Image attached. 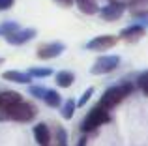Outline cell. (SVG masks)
<instances>
[{
  "label": "cell",
  "instance_id": "obj_19",
  "mask_svg": "<svg viewBox=\"0 0 148 146\" xmlns=\"http://www.w3.org/2000/svg\"><path fill=\"white\" fill-rule=\"evenodd\" d=\"M26 73H28L30 77H40V79H45V77H51L53 70H51V68H30Z\"/></svg>",
  "mask_w": 148,
  "mask_h": 146
},
{
  "label": "cell",
  "instance_id": "obj_2",
  "mask_svg": "<svg viewBox=\"0 0 148 146\" xmlns=\"http://www.w3.org/2000/svg\"><path fill=\"white\" fill-rule=\"evenodd\" d=\"M133 92V84L131 83H124V84H116V86H111L105 90V94L101 96L99 105L103 107L105 111H112L114 107H118L127 96Z\"/></svg>",
  "mask_w": 148,
  "mask_h": 146
},
{
  "label": "cell",
  "instance_id": "obj_29",
  "mask_svg": "<svg viewBox=\"0 0 148 146\" xmlns=\"http://www.w3.org/2000/svg\"><path fill=\"white\" fill-rule=\"evenodd\" d=\"M49 146H51V144H49Z\"/></svg>",
  "mask_w": 148,
  "mask_h": 146
},
{
  "label": "cell",
  "instance_id": "obj_26",
  "mask_svg": "<svg viewBox=\"0 0 148 146\" xmlns=\"http://www.w3.org/2000/svg\"><path fill=\"white\" fill-rule=\"evenodd\" d=\"M111 2H122V4H126V6H127V2H130V0H111Z\"/></svg>",
  "mask_w": 148,
  "mask_h": 146
},
{
  "label": "cell",
  "instance_id": "obj_5",
  "mask_svg": "<svg viewBox=\"0 0 148 146\" xmlns=\"http://www.w3.org/2000/svg\"><path fill=\"white\" fill-rule=\"evenodd\" d=\"M120 66V56H99L98 60H96V64L92 66V73L94 75H101V73H109L112 70H116V68Z\"/></svg>",
  "mask_w": 148,
  "mask_h": 146
},
{
  "label": "cell",
  "instance_id": "obj_3",
  "mask_svg": "<svg viewBox=\"0 0 148 146\" xmlns=\"http://www.w3.org/2000/svg\"><path fill=\"white\" fill-rule=\"evenodd\" d=\"M109 120H111L109 111H105L101 105H98V107H94V109L84 116L83 122H81V131H83L84 135H86V133H92V131H96L98 128H101L103 124H107Z\"/></svg>",
  "mask_w": 148,
  "mask_h": 146
},
{
  "label": "cell",
  "instance_id": "obj_11",
  "mask_svg": "<svg viewBox=\"0 0 148 146\" xmlns=\"http://www.w3.org/2000/svg\"><path fill=\"white\" fill-rule=\"evenodd\" d=\"M23 99V96L19 94V92H0V111H6L10 109L11 105H15V103H19Z\"/></svg>",
  "mask_w": 148,
  "mask_h": 146
},
{
  "label": "cell",
  "instance_id": "obj_10",
  "mask_svg": "<svg viewBox=\"0 0 148 146\" xmlns=\"http://www.w3.org/2000/svg\"><path fill=\"white\" fill-rule=\"evenodd\" d=\"M34 139H36V143L40 146H49L51 141H53V133H51L49 126L43 124V122L34 126Z\"/></svg>",
  "mask_w": 148,
  "mask_h": 146
},
{
  "label": "cell",
  "instance_id": "obj_25",
  "mask_svg": "<svg viewBox=\"0 0 148 146\" xmlns=\"http://www.w3.org/2000/svg\"><path fill=\"white\" fill-rule=\"evenodd\" d=\"M77 146H86V135H83L79 139V143H77Z\"/></svg>",
  "mask_w": 148,
  "mask_h": 146
},
{
  "label": "cell",
  "instance_id": "obj_20",
  "mask_svg": "<svg viewBox=\"0 0 148 146\" xmlns=\"http://www.w3.org/2000/svg\"><path fill=\"white\" fill-rule=\"evenodd\" d=\"M137 86L143 90V94H145V96H148V71H145V73H141V75H139Z\"/></svg>",
  "mask_w": 148,
  "mask_h": 146
},
{
  "label": "cell",
  "instance_id": "obj_28",
  "mask_svg": "<svg viewBox=\"0 0 148 146\" xmlns=\"http://www.w3.org/2000/svg\"><path fill=\"white\" fill-rule=\"evenodd\" d=\"M62 146H68V144H62Z\"/></svg>",
  "mask_w": 148,
  "mask_h": 146
},
{
  "label": "cell",
  "instance_id": "obj_4",
  "mask_svg": "<svg viewBox=\"0 0 148 146\" xmlns=\"http://www.w3.org/2000/svg\"><path fill=\"white\" fill-rule=\"evenodd\" d=\"M116 41H118V38H116V36L105 34V36H98V38H94V40H90L86 45H84V47H86L88 51L103 53V51H107V49H112V47H114Z\"/></svg>",
  "mask_w": 148,
  "mask_h": 146
},
{
  "label": "cell",
  "instance_id": "obj_12",
  "mask_svg": "<svg viewBox=\"0 0 148 146\" xmlns=\"http://www.w3.org/2000/svg\"><path fill=\"white\" fill-rule=\"evenodd\" d=\"M2 79L11 81V83H19V84H28L32 81V77L26 71H17V70H10L6 73H2Z\"/></svg>",
  "mask_w": 148,
  "mask_h": 146
},
{
  "label": "cell",
  "instance_id": "obj_7",
  "mask_svg": "<svg viewBox=\"0 0 148 146\" xmlns=\"http://www.w3.org/2000/svg\"><path fill=\"white\" fill-rule=\"evenodd\" d=\"M66 51V45L60 43V41H53V43H43L41 47H38V58H43V60H49V58H56L58 55Z\"/></svg>",
  "mask_w": 148,
  "mask_h": 146
},
{
  "label": "cell",
  "instance_id": "obj_16",
  "mask_svg": "<svg viewBox=\"0 0 148 146\" xmlns=\"http://www.w3.org/2000/svg\"><path fill=\"white\" fill-rule=\"evenodd\" d=\"M56 84L60 88H68V86H71L73 84V81H75V75H73L71 71H58L56 73Z\"/></svg>",
  "mask_w": 148,
  "mask_h": 146
},
{
  "label": "cell",
  "instance_id": "obj_15",
  "mask_svg": "<svg viewBox=\"0 0 148 146\" xmlns=\"http://www.w3.org/2000/svg\"><path fill=\"white\" fill-rule=\"evenodd\" d=\"M73 4H77V8L81 10V13H86V15H94L99 11L98 4L94 0H73Z\"/></svg>",
  "mask_w": 148,
  "mask_h": 146
},
{
  "label": "cell",
  "instance_id": "obj_21",
  "mask_svg": "<svg viewBox=\"0 0 148 146\" xmlns=\"http://www.w3.org/2000/svg\"><path fill=\"white\" fill-rule=\"evenodd\" d=\"M92 96H94V88H86V92H84L79 99H75V101H77V107H84L88 101H90Z\"/></svg>",
  "mask_w": 148,
  "mask_h": 146
},
{
  "label": "cell",
  "instance_id": "obj_6",
  "mask_svg": "<svg viewBox=\"0 0 148 146\" xmlns=\"http://www.w3.org/2000/svg\"><path fill=\"white\" fill-rule=\"evenodd\" d=\"M124 11H126V4H122V2H109L107 6L101 8L99 15H101L103 21L111 23V21H118V19L124 15Z\"/></svg>",
  "mask_w": 148,
  "mask_h": 146
},
{
  "label": "cell",
  "instance_id": "obj_23",
  "mask_svg": "<svg viewBox=\"0 0 148 146\" xmlns=\"http://www.w3.org/2000/svg\"><path fill=\"white\" fill-rule=\"evenodd\" d=\"M15 4V0H0V11H4V10H10L11 6Z\"/></svg>",
  "mask_w": 148,
  "mask_h": 146
},
{
  "label": "cell",
  "instance_id": "obj_9",
  "mask_svg": "<svg viewBox=\"0 0 148 146\" xmlns=\"http://www.w3.org/2000/svg\"><path fill=\"white\" fill-rule=\"evenodd\" d=\"M143 36H145V26L143 25H131V26H127V28H124L118 38L124 40L126 43H135V41H139Z\"/></svg>",
  "mask_w": 148,
  "mask_h": 146
},
{
  "label": "cell",
  "instance_id": "obj_17",
  "mask_svg": "<svg viewBox=\"0 0 148 146\" xmlns=\"http://www.w3.org/2000/svg\"><path fill=\"white\" fill-rule=\"evenodd\" d=\"M75 109H77V101L69 98L68 101L64 103V107H62V116H64L66 120H71L73 114H75Z\"/></svg>",
  "mask_w": 148,
  "mask_h": 146
},
{
  "label": "cell",
  "instance_id": "obj_24",
  "mask_svg": "<svg viewBox=\"0 0 148 146\" xmlns=\"http://www.w3.org/2000/svg\"><path fill=\"white\" fill-rule=\"evenodd\" d=\"M54 2H56L58 6H62V8H69V6H73V0H54Z\"/></svg>",
  "mask_w": 148,
  "mask_h": 146
},
{
  "label": "cell",
  "instance_id": "obj_13",
  "mask_svg": "<svg viewBox=\"0 0 148 146\" xmlns=\"http://www.w3.org/2000/svg\"><path fill=\"white\" fill-rule=\"evenodd\" d=\"M130 10H131V15L135 17H145L148 19V0H130Z\"/></svg>",
  "mask_w": 148,
  "mask_h": 146
},
{
  "label": "cell",
  "instance_id": "obj_8",
  "mask_svg": "<svg viewBox=\"0 0 148 146\" xmlns=\"http://www.w3.org/2000/svg\"><path fill=\"white\" fill-rule=\"evenodd\" d=\"M36 38V30L34 28H19L15 32H11L10 36H6V41L10 45H23L26 41L34 40Z\"/></svg>",
  "mask_w": 148,
  "mask_h": 146
},
{
  "label": "cell",
  "instance_id": "obj_18",
  "mask_svg": "<svg viewBox=\"0 0 148 146\" xmlns=\"http://www.w3.org/2000/svg\"><path fill=\"white\" fill-rule=\"evenodd\" d=\"M19 28H21V26H19V23L6 21V23H2V25H0V36L6 38V36H10L11 32H15V30H19Z\"/></svg>",
  "mask_w": 148,
  "mask_h": 146
},
{
  "label": "cell",
  "instance_id": "obj_14",
  "mask_svg": "<svg viewBox=\"0 0 148 146\" xmlns=\"http://www.w3.org/2000/svg\"><path fill=\"white\" fill-rule=\"evenodd\" d=\"M41 99H43V103L47 107H51V109H56V107L62 105V96L58 94L56 90H49L47 88V92H45V96Z\"/></svg>",
  "mask_w": 148,
  "mask_h": 146
},
{
  "label": "cell",
  "instance_id": "obj_1",
  "mask_svg": "<svg viewBox=\"0 0 148 146\" xmlns=\"http://www.w3.org/2000/svg\"><path fill=\"white\" fill-rule=\"evenodd\" d=\"M36 116H38V107L30 101H25V99H21L19 103L11 105L6 111H0V120L2 122H21V124H26V122H32Z\"/></svg>",
  "mask_w": 148,
  "mask_h": 146
},
{
  "label": "cell",
  "instance_id": "obj_22",
  "mask_svg": "<svg viewBox=\"0 0 148 146\" xmlns=\"http://www.w3.org/2000/svg\"><path fill=\"white\" fill-rule=\"evenodd\" d=\"M45 92H47V86H30V94H32L34 98H38V99L43 98Z\"/></svg>",
  "mask_w": 148,
  "mask_h": 146
},
{
  "label": "cell",
  "instance_id": "obj_27",
  "mask_svg": "<svg viewBox=\"0 0 148 146\" xmlns=\"http://www.w3.org/2000/svg\"><path fill=\"white\" fill-rule=\"evenodd\" d=\"M2 64H4V58H0V66H2Z\"/></svg>",
  "mask_w": 148,
  "mask_h": 146
}]
</instances>
